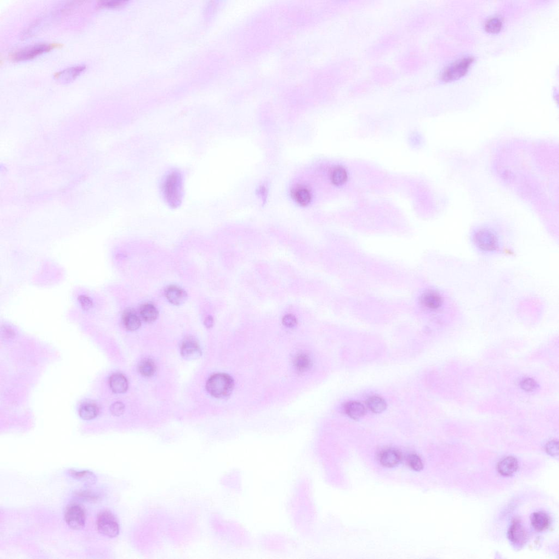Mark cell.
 <instances>
[{
  "mask_svg": "<svg viewBox=\"0 0 559 559\" xmlns=\"http://www.w3.org/2000/svg\"><path fill=\"white\" fill-rule=\"evenodd\" d=\"M65 520L68 527L73 530L83 528L86 522V514L81 506L72 504L68 506L65 513Z\"/></svg>",
  "mask_w": 559,
  "mask_h": 559,
  "instance_id": "cell-6",
  "label": "cell"
},
{
  "mask_svg": "<svg viewBox=\"0 0 559 559\" xmlns=\"http://www.w3.org/2000/svg\"><path fill=\"white\" fill-rule=\"evenodd\" d=\"M282 323L287 328H293L297 325L298 321L294 315L288 314L283 317Z\"/></svg>",
  "mask_w": 559,
  "mask_h": 559,
  "instance_id": "cell-31",
  "label": "cell"
},
{
  "mask_svg": "<svg viewBox=\"0 0 559 559\" xmlns=\"http://www.w3.org/2000/svg\"><path fill=\"white\" fill-rule=\"evenodd\" d=\"M181 355L189 361L196 360L202 355V350L197 341L192 338H187L182 341L180 346Z\"/></svg>",
  "mask_w": 559,
  "mask_h": 559,
  "instance_id": "cell-7",
  "label": "cell"
},
{
  "mask_svg": "<svg viewBox=\"0 0 559 559\" xmlns=\"http://www.w3.org/2000/svg\"><path fill=\"white\" fill-rule=\"evenodd\" d=\"M475 241L479 248L486 251L494 250L497 245L496 237L488 230L478 231Z\"/></svg>",
  "mask_w": 559,
  "mask_h": 559,
  "instance_id": "cell-13",
  "label": "cell"
},
{
  "mask_svg": "<svg viewBox=\"0 0 559 559\" xmlns=\"http://www.w3.org/2000/svg\"><path fill=\"white\" fill-rule=\"evenodd\" d=\"M158 314L157 307L152 303H144L140 307V315L145 322L150 323L155 322Z\"/></svg>",
  "mask_w": 559,
  "mask_h": 559,
  "instance_id": "cell-19",
  "label": "cell"
},
{
  "mask_svg": "<svg viewBox=\"0 0 559 559\" xmlns=\"http://www.w3.org/2000/svg\"><path fill=\"white\" fill-rule=\"evenodd\" d=\"M164 295L170 303L178 306L184 304L187 298L185 290L176 285H170L165 289Z\"/></svg>",
  "mask_w": 559,
  "mask_h": 559,
  "instance_id": "cell-11",
  "label": "cell"
},
{
  "mask_svg": "<svg viewBox=\"0 0 559 559\" xmlns=\"http://www.w3.org/2000/svg\"><path fill=\"white\" fill-rule=\"evenodd\" d=\"M420 301L426 309L436 310L442 306L443 300L440 293L435 290H429L422 294Z\"/></svg>",
  "mask_w": 559,
  "mask_h": 559,
  "instance_id": "cell-9",
  "label": "cell"
},
{
  "mask_svg": "<svg viewBox=\"0 0 559 559\" xmlns=\"http://www.w3.org/2000/svg\"><path fill=\"white\" fill-rule=\"evenodd\" d=\"M348 178L346 169L342 167H335L331 173L330 179L333 183L336 186H340L345 183Z\"/></svg>",
  "mask_w": 559,
  "mask_h": 559,
  "instance_id": "cell-24",
  "label": "cell"
},
{
  "mask_svg": "<svg viewBox=\"0 0 559 559\" xmlns=\"http://www.w3.org/2000/svg\"><path fill=\"white\" fill-rule=\"evenodd\" d=\"M122 321L124 327L131 332L138 330L141 324L140 316L134 309L131 308L124 311Z\"/></svg>",
  "mask_w": 559,
  "mask_h": 559,
  "instance_id": "cell-14",
  "label": "cell"
},
{
  "mask_svg": "<svg viewBox=\"0 0 559 559\" xmlns=\"http://www.w3.org/2000/svg\"><path fill=\"white\" fill-rule=\"evenodd\" d=\"M128 2L125 0H104L99 1L98 5L101 8H116L124 6Z\"/></svg>",
  "mask_w": 559,
  "mask_h": 559,
  "instance_id": "cell-28",
  "label": "cell"
},
{
  "mask_svg": "<svg viewBox=\"0 0 559 559\" xmlns=\"http://www.w3.org/2000/svg\"><path fill=\"white\" fill-rule=\"evenodd\" d=\"M81 302L82 303V305H83L84 307L88 308L91 305V302L90 300L87 298H85L84 296H83V297L82 298Z\"/></svg>",
  "mask_w": 559,
  "mask_h": 559,
  "instance_id": "cell-34",
  "label": "cell"
},
{
  "mask_svg": "<svg viewBox=\"0 0 559 559\" xmlns=\"http://www.w3.org/2000/svg\"><path fill=\"white\" fill-rule=\"evenodd\" d=\"M235 387V382L231 376L225 373H217L211 376L206 383V390L209 394L218 399L230 397Z\"/></svg>",
  "mask_w": 559,
  "mask_h": 559,
  "instance_id": "cell-2",
  "label": "cell"
},
{
  "mask_svg": "<svg viewBox=\"0 0 559 559\" xmlns=\"http://www.w3.org/2000/svg\"><path fill=\"white\" fill-rule=\"evenodd\" d=\"M344 410L346 414L349 418L356 420L361 419L366 414V409L363 405L355 401L347 403Z\"/></svg>",
  "mask_w": 559,
  "mask_h": 559,
  "instance_id": "cell-16",
  "label": "cell"
},
{
  "mask_svg": "<svg viewBox=\"0 0 559 559\" xmlns=\"http://www.w3.org/2000/svg\"><path fill=\"white\" fill-rule=\"evenodd\" d=\"M110 386L113 392L120 394L127 391L129 384L125 376L121 374H115L111 376Z\"/></svg>",
  "mask_w": 559,
  "mask_h": 559,
  "instance_id": "cell-18",
  "label": "cell"
},
{
  "mask_svg": "<svg viewBox=\"0 0 559 559\" xmlns=\"http://www.w3.org/2000/svg\"><path fill=\"white\" fill-rule=\"evenodd\" d=\"M139 371L142 376L151 377L156 373V365L151 359H145L140 364Z\"/></svg>",
  "mask_w": 559,
  "mask_h": 559,
  "instance_id": "cell-25",
  "label": "cell"
},
{
  "mask_svg": "<svg viewBox=\"0 0 559 559\" xmlns=\"http://www.w3.org/2000/svg\"><path fill=\"white\" fill-rule=\"evenodd\" d=\"M125 407L122 402L114 403L111 407V412L116 416H122L125 412Z\"/></svg>",
  "mask_w": 559,
  "mask_h": 559,
  "instance_id": "cell-32",
  "label": "cell"
},
{
  "mask_svg": "<svg viewBox=\"0 0 559 559\" xmlns=\"http://www.w3.org/2000/svg\"><path fill=\"white\" fill-rule=\"evenodd\" d=\"M53 48V45L47 43L33 44L15 51L12 56L16 61L32 59L35 57L47 52Z\"/></svg>",
  "mask_w": 559,
  "mask_h": 559,
  "instance_id": "cell-4",
  "label": "cell"
},
{
  "mask_svg": "<svg viewBox=\"0 0 559 559\" xmlns=\"http://www.w3.org/2000/svg\"><path fill=\"white\" fill-rule=\"evenodd\" d=\"M97 528L99 532L107 537L116 538L120 532L117 519L110 511H103L97 517Z\"/></svg>",
  "mask_w": 559,
  "mask_h": 559,
  "instance_id": "cell-3",
  "label": "cell"
},
{
  "mask_svg": "<svg viewBox=\"0 0 559 559\" xmlns=\"http://www.w3.org/2000/svg\"><path fill=\"white\" fill-rule=\"evenodd\" d=\"M522 389L526 392H532L538 389L537 382L532 378H526L522 380L520 384Z\"/></svg>",
  "mask_w": 559,
  "mask_h": 559,
  "instance_id": "cell-29",
  "label": "cell"
},
{
  "mask_svg": "<svg viewBox=\"0 0 559 559\" xmlns=\"http://www.w3.org/2000/svg\"><path fill=\"white\" fill-rule=\"evenodd\" d=\"M407 460L408 466L415 471H420L423 468V461L417 454H410Z\"/></svg>",
  "mask_w": 559,
  "mask_h": 559,
  "instance_id": "cell-27",
  "label": "cell"
},
{
  "mask_svg": "<svg viewBox=\"0 0 559 559\" xmlns=\"http://www.w3.org/2000/svg\"><path fill=\"white\" fill-rule=\"evenodd\" d=\"M294 366L299 372H305L312 366L310 357L306 353H299L294 359Z\"/></svg>",
  "mask_w": 559,
  "mask_h": 559,
  "instance_id": "cell-23",
  "label": "cell"
},
{
  "mask_svg": "<svg viewBox=\"0 0 559 559\" xmlns=\"http://www.w3.org/2000/svg\"><path fill=\"white\" fill-rule=\"evenodd\" d=\"M533 528L536 531L541 532L545 531L550 526V518L543 512H538L533 513L530 517Z\"/></svg>",
  "mask_w": 559,
  "mask_h": 559,
  "instance_id": "cell-17",
  "label": "cell"
},
{
  "mask_svg": "<svg viewBox=\"0 0 559 559\" xmlns=\"http://www.w3.org/2000/svg\"><path fill=\"white\" fill-rule=\"evenodd\" d=\"M205 326L207 328H212L214 326V320L212 316H208L205 318L204 321Z\"/></svg>",
  "mask_w": 559,
  "mask_h": 559,
  "instance_id": "cell-33",
  "label": "cell"
},
{
  "mask_svg": "<svg viewBox=\"0 0 559 559\" xmlns=\"http://www.w3.org/2000/svg\"><path fill=\"white\" fill-rule=\"evenodd\" d=\"M546 451L548 454L553 457H556L559 454V443L558 441L552 440L546 445Z\"/></svg>",
  "mask_w": 559,
  "mask_h": 559,
  "instance_id": "cell-30",
  "label": "cell"
},
{
  "mask_svg": "<svg viewBox=\"0 0 559 559\" xmlns=\"http://www.w3.org/2000/svg\"><path fill=\"white\" fill-rule=\"evenodd\" d=\"M518 466L517 459L512 456H509L500 460L496 469L502 476H510L517 471Z\"/></svg>",
  "mask_w": 559,
  "mask_h": 559,
  "instance_id": "cell-15",
  "label": "cell"
},
{
  "mask_svg": "<svg viewBox=\"0 0 559 559\" xmlns=\"http://www.w3.org/2000/svg\"><path fill=\"white\" fill-rule=\"evenodd\" d=\"M368 409L374 414L384 413L387 408V404L384 399L379 396H372L367 401Z\"/></svg>",
  "mask_w": 559,
  "mask_h": 559,
  "instance_id": "cell-21",
  "label": "cell"
},
{
  "mask_svg": "<svg viewBox=\"0 0 559 559\" xmlns=\"http://www.w3.org/2000/svg\"><path fill=\"white\" fill-rule=\"evenodd\" d=\"M292 196L296 203L301 206H307L311 201L310 191L304 186H298L293 190Z\"/></svg>",
  "mask_w": 559,
  "mask_h": 559,
  "instance_id": "cell-20",
  "label": "cell"
},
{
  "mask_svg": "<svg viewBox=\"0 0 559 559\" xmlns=\"http://www.w3.org/2000/svg\"><path fill=\"white\" fill-rule=\"evenodd\" d=\"M473 59L467 57L455 61L448 67L442 74V78L445 82L453 81L466 75L473 62Z\"/></svg>",
  "mask_w": 559,
  "mask_h": 559,
  "instance_id": "cell-5",
  "label": "cell"
},
{
  "mask_svg": "<svg viewBox=\"0 0 559 559\" xmlns=\"http://www.w3.org/2000/svg\"><path fill=\"white\" fill-rule=\"evenodd\" d=\"M99 413V409L95 404L85 403L80 408L79 414L84 420H91L95 419Z\"/></svg>",
  "mask_w": 559,
  "mask_h": 559,
  "instance_id": "cell-22",
  "label": "cell"
},
{
  "mask_svg": "<svg viewBox=\"0 0 559 559\" xmlns=\"http://www.w3.org/2000/svg\"><path fill=\"white\" fill-rule=\"evenodd\" d=\"M502 23L501 20L498 18H492L489 19L485 24V29L489 33H498L501 30Z\"/></svg>",
  "mask_w": 559,
  "mask_h": 559,
  "instance_id": "cell-26",
  "label": "cell"
},
{
  "mask_svg": "<svg viewBox=\"0 0 559 559\" xmlns=\"http://www.w3.org/2000/svg\"><path fill=\"white\" fill-rule=\"evenodd\" d=\"M507 535L511 543L518 547L523 546L526 544L528 538L526 529L518 520L512 522Z\"/></svg>",
  "mask_w": 559,
  "mask_h": 559,
  "instance_id": "cell-8",
  "label": "cell"
},
{
  "mask_svg": "<svg viewBox=\"0 0 559 559\" xmlns=\"http://www.w3.org/2000/svg\"><path fill=\"white\" fill-rule=\"evenodd\" d=\"M85 65H77L67 67L55 74L54 78L57 81L67 83L71 82L85 70Z\"/></svg>",
  "mask_w": 559,
  "mask_h": 559,
  "instance_id": "cell-10",
  "label": "cell"
},
{
  "mask_svg": "<svg viewBox=\"0 0 559 559\" xmlns=\"http://www.w3.org/2000/svg\"><path fill=\"white\" fill-rule=\"evenodd\" d=\"M380 463L387 467H395L401 463L402 454L397 449L387 448L382 450L379 454Z\"/></svg>",
  "mask_w": 559,
  "mask_h": 559,
  "instance_id": "cell-12",
  "label": "cell"
},
{
  "mask_svg": "<svg viewBox=\"0 0 559 559\" xmlns=\"http://www.w3.org/2000/svg\"><path fill=\"white\" fill-rule=\"evenodd\" d=\"M162 195L170 207L180 205L183 196V179L180 172L173 170L165 174L161 183Z\"/></svg>",
  "mask_w": 559,
  "mask_h": 559,
  "instance_id": "cell-1",
  "label": "cell"
}]
</instances>
